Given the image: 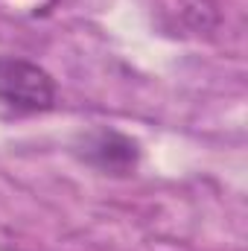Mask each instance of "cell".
<instances>
[{
  "mask_svg": "<svg viewBox=\"0 0 248 251\" xmlns=\"http://www.w3.org/2000/svg\"><path fill=\"white\" fill-rule=\"evenodd\" d=\"M0 102L18 114H38L56 105V79L41 64L0 56Z\"/></svg>",
  "mask_w": 248,
  "mask_h": 251,
  "instance_id": "cell-1",
  "label": "cell"
},
{
  "mask_svg": "<svg viewBox=\"0 0 248 251\" xmlns=\"http://www.w3.org/2000/svg\"><path fill=\"white\" fill-rule=\"evenodd\" d=\"M82 155H85V161H91L94 167H99L105 173L125 176L137 164V143L117 131H97L85 140Z\"/></svg>",
  "mask_w": 248,
  "mask_h": 251,
  "instance_id": "cell-2",
  "label": "cell"
}]
</instances>
